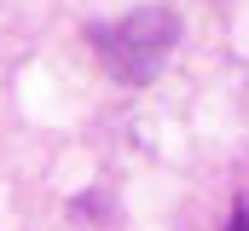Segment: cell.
Returning a JSON list of instances; mask_svg holds the SVG:
<instances>
[{"instance_id": "obj_1", "label": "cell", "mask_w": 249, "mask_h": 231, "mask_svg": "<svg viewBox=\"0 0 249 231\" xmlns=\"http://www.w3.org/2000/svg\"><path fill=\"white\" fill-rule=\"evenodd\" d=\"M174 41H180V17L168 6H139V12L116 17V23L87 29V47L99 52V64L127 87H145L162 69V58L174 52Z\"/></svg>"}, {"instance_id": "obj_2", "label": "cell", "mask_w": 249, "mask_h": 231, "mask_svg": "<svg viewBox=\"0 0 249 231\" xmlns=\"http://www.w3.org/2000/svg\"><path fill=\"white\" fill-rule=\"evenodd\" d=\"M226 231H249V202H238V208H232V226Z\"/></svg>"}]
</instances>
